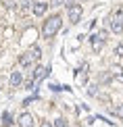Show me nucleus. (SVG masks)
Here are the masks:
<instances>
[{
  "label": "nucleus",
  "instance_id": "7ed1b4c3",
  "mask_svg": "<svg viewBox=\"0 0 123 127\" xmlns=\"http://www.w3.org/2000/svg\"><path fill=\"white\" fill-rule=\"evenodd\" d=\"M34 115H29V113H23V115H21V117H19V121H17V123H19V127H34Z\"/></svg>",
  "mask_w": 123,
  "mask_h": 127
},
{
  "label": "nucleus",
  "instance_id": "0eeeda50",
  "mask_svg": "<svg viewBox=\"0 0 123 127\" xmlns=\"http://www.w3.org/2000/svg\"><path fill=\"white\" fill-rule=\"evenodd\" d=\"M111 31L121 33V31H123V19H113V17H111Z\"/></svg>",
  "mask_w": 123,
  "mask_h": 127
},
{
  "label": "nucleus",
  "instance_id": "20e7f679",
  "mask_svg": "<svg viewBox=\"0 0 123 127\" xmlns=\"http://www.w3.org/2000/svg\"><path fill=\"white\" fill-rule=\"evenodd\" d=\"M21 81H23V75H21V71H13L10 73V79H8V83H10V88H19L21 86Z\"/></svg>",
  "mask_w": 123,
  "mask_h": 127
},
{
  "label": "nucleus",
  "instance_id": "2eb2a0df",
  "mask_svg": "<svg viewBox=\"0 0 123 127\" xmlns=\"http://www.w3.org/2000/svg\"><path fill=\"white\" fill-rule=\"evenodd\" d=\"M115 54H117V56H123V44L115 46Z\"/></svg>",
  "mask_w": 123,
  "mask_h": 127
},
{
  "label": "nucleus",
  "instance_id": "dca6fc26",
  "mask_svg": "<svg viewBox=\"0 0 123 127\" xmlns=\"http://www.w3.org/2000/svg\"><path fill=\"white\" fill-rule=\"evenodd\" d=\"M96 35H98V38H100V40L104 42V40H106V29H100V31H98V33H96Z\"/></svg>",
  "mask_w": 123,
  "mask_h": 127
},
{
  "label": "nucleus",
  "instance_id": "f03ea898",
  "mask_svg": "<svg viewBox=\"0 0 123 127\" xmlns=\"http://www.w3.org/2000/svg\"><path fill=\"white\" fill-rule=\"evenodd\" d=\"M82 13H83V8H82V4H73L71 8H67V15H69V23H79V19H82Z\"/></svg>",
  "mask_w": 123,
  "mask_h": 127
},
{
  "label": "nucleus",
  "instance_id": "4468645a",
  "mask_svg": "<svg viewBox=\"0 0 123 127\" xmlns=\"http://www.w3.org/2000/svg\"><path fill=\"white\" fill-rule=\"evenodd\" d=\"M90 90H88V94L90 96H96V94H98V86H88Z\"/></svg>",
  "mask_w": 123,
  "mask_h": 127
},
{
  "label": "nucleus",
  "instance_id": "9b49d317",
  "mask_svg": "<svg viewBox=\"0 0 123 127\" xmlns=\"http://www.w3.org/2000/svg\"><path fill=\"white\" fill-rule=\"evenodd\" d=\"M113 115H117L119 119H123V104H119V106L113 108Z\"/></svg>",
  "mask_w": 123,
  "mask_h": 127
},
{
  "label": "nucleus",
  "instance_id": "423d86ee",
  "mask_svg": "<svg viewBox=\"0 0 123 127\" xmlns=\"http://www.w3.org/2000/svg\"><path fill=\"white\" fill-rule=\"evenodd\" d=\"M46 67H36V71H34V86H36V83H38L40 81V79H44L46 77Z\"/></svg>",
  "mask_w": 123,
  "mask_h": 127
},
{
  "label": "nucleus",
  "instance_id": "ddd939ff",
  "mask_svg": "<svg viewBox=\"0 0 123 127\" xmlns=\"http://www.w3.org/2000/svg\"><path fill=\"white\" fill-rule=\"evenodd\" d=\"M52 125H54V127H67V121H65V119H56Z\"/></svg>",
  "mask_w": 123,
  "mask_h": 127
},
{
  "label": "nucleus",
  "instance_id": "f257e3e1",
  "mask_svg": "<svg viewBox=\"0 0 123 127\" xmlns=\"http://www.w3.org/2000/svg\"><path fill=\"white\" fill-rule=\"evenodd\" d=\"M61 25H63V19L58 17V15H54V17H50L48 21H44V27H42L44 38H52V35L61 29Z\"/></svg>",
  "mask_w": 123,
  "mask_h": 127
},
{
  "label": "nucleus",
  "instance_id": "6e6552de",
  "mask_svg": "<svg viewBox=\"0 0 123 127\" xmlns=\"http://www.w3.org/2000/svg\"><path fill=\"white\" fill-rule=\"evenodd\" d=\"M31 61H36V59H34V54H31L29 50H27V52H25V54H23V56H21V59H19L21 67H29V65H31Z\"/></svg>",
  "mask_w": 123,
  "mask_h": 127
},
{
  "label": "nucleus",
  "instance_id": "9d476101",
  "mask_svg": "<svg viewBox=\"0 0 123 127\" xmlns=\"http://www.w3.org/2000/svg\"><path fill=\"white\" fill-rule=\"evenodd\" d=\"M111 75H113V79H117V81L123 83V69L121 67H113L111 69Z\"/></svg>",
  "mask_w": 123,
  "mask_h": 127
},
{
  "label": "nucleus",
  "instance_id": "f8f14e48",
  "mask_svg": "<svg viewBox=\"0 0 123 127\" xmlns=\"http://www.w3.org/2000/svg\"><path fill=\"white\" fill-rule=\"evenodd\" d=\"M29 52L34 54V59H36V61L40 59V48H38V46H31V48H29Z\"/></svg>",
  "mask_w": 123,
  "mask_h": 127
},
{
  "label": "nucleus",
  "instance_id": "f3484780",
  "mask_svg": "<svg viewBox=\"0 0 123 127\" xmlns=\"http://www.w3.org/2000/svg\"><path fill=\"white\" fill-rule=\"evenodd\" d=\"M40 127H54V125H52L50 121H42V125H40Z\"/></svg>",
  "mask_w": 123,
  "mask_h": 127
},
{
  "label": "nucleus",
  "instance_id": "a211bd4d",
  "mask_svg": "<svg viewBox=\"0 0 123 127\" xmlns=\"http://www.w3.org/2000/svg\"><path fill=\"white\" fill-rule=\"evenodd\" d=\"M21 6H23V8H27V6H29V0H21Z\"/></svg>",
  "mask_w": 123,
  "mask_h": 127
},
{
  "label": "nucleus",
  "instance_id": "39448f33",
  "mask_svg": "<svg viewBox=\"0 0 123 127\" xmlns=\"http://www.w3.org/2000/svg\"><path fill=\"white\" fill-rule=\"evenodd\" d=\"M31 10H34V15H36V17H42V15H44L46 10H48V4H46V2H36Z\"/></svg>",
  "mask_w": 123,
  "mask_h": 127
},
{
  "label": "nucleus",
  "instance_id": "1a4fd4ad",
  "mask_svg": "<svg viewBox=\"0 0 123 127\" xmlns=\"http://www.w3.org/2000/svg\"><path fill=\"white\" fill-rule=\"evenodd\" d=\"M90 40H92V50H94V52H100V50H102V46H104V42L100 40L98 35H92V38H90Z\"/></svg>",
  "mask_w": 123,
  "mask_h": 127
}]
</instances>
